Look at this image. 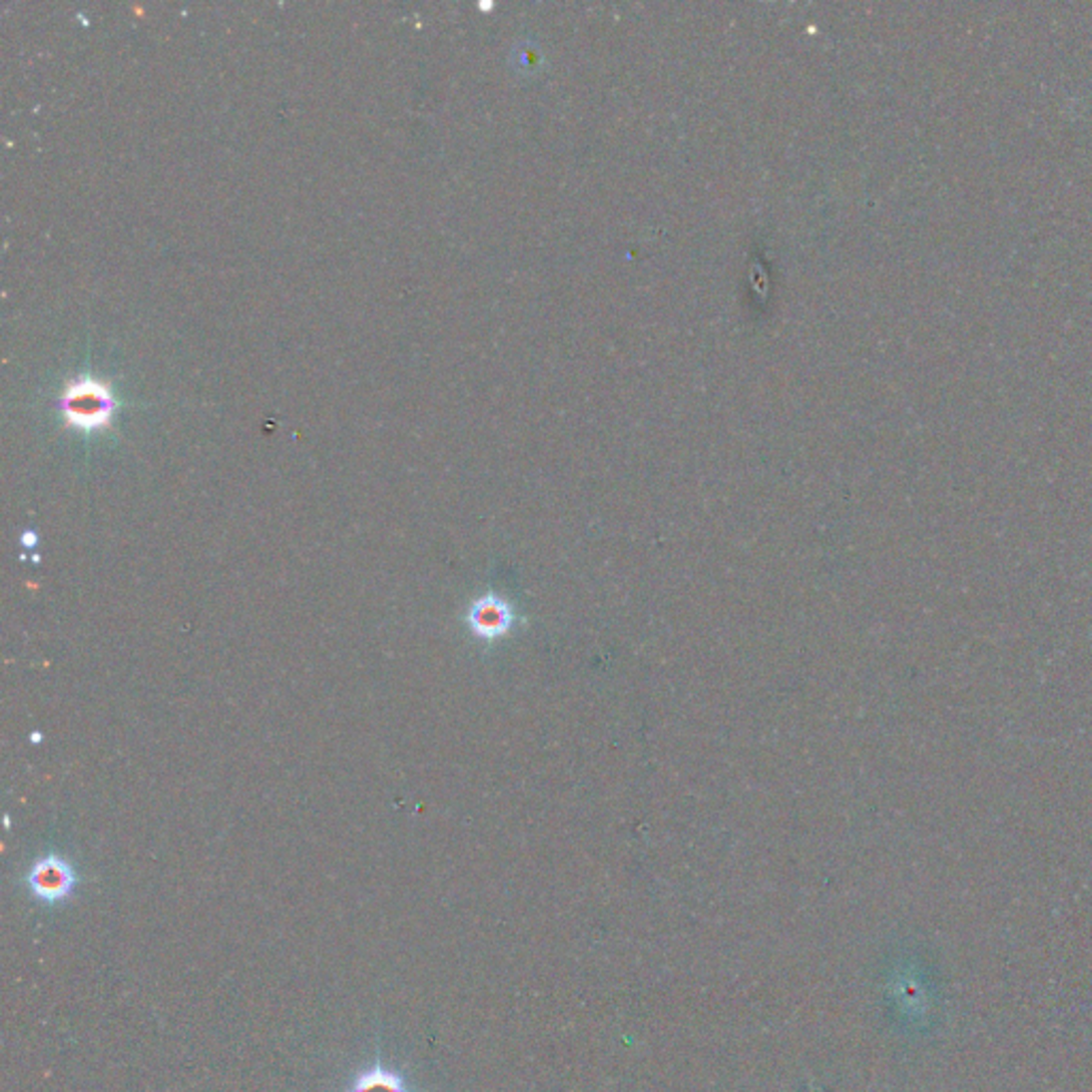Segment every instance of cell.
Returning a JSON list of instances; mask_svg holds the SVG:
<instances>
[{"label":"cell","instance_id":"6da1fadb","mask_svg":"<svg viewBox=\"0 0 1092 1092\" xmlns=\"http://www.w3.org/2000/svg\"><path fill=\"white\" fill-rule=\"evenodd\" d=\"M62 412L77 429H99L112 418L114 399L107 386L99 380L80 378L71 382L65 395H62Z\"/></svg>","mask_w":1092,"mask_h":1092},{"label":"cell","instance_id":"7a4b0ae2","mask_svg":"<svg viewBox=\"0 0 1092 1092\" xmlns=\"http://www.w3.org/2000/svg\"><path fill=\"white\" fill-rule=\"evenodd\" d=\"M26 887L33 898L43 904H60L69 900L80 883L75 866L58 853H45L30 864L26 872Z\"/></svg>","mask_w":1092,"mask_h":1092},{"label":"cell","instance_id":"3957f363","mask_svg":"<svg viewBox=\"0 0 1092 1092\" xmlns=\"http://www.w3.org/2000/svg\"><path fill=\"white\" fill-rule=\"evenodd\" d=\"M346 1092H418L405 1075L397 1069L384 1067L382 1063L369 1065L367 1069L358 1071L352 1082L348 1084Z\"/></svg>","mask_w":1092,"mask_h":1092},{"label":"cell","instance_id":"277c9868","mask_svg":"<svg viewBox=\"0 0 1092 1092\" xmlns=\"http://www.w3.org/2000/svg\"><path fill=\"white\" fill-rule=\"evenodd\" d=\"M467 621H470V628L476 636L495 638L502 632H506L508 628L510 623L508 606L493 596H487L472 606L470 615H467Z\"/></svg>","mask_w":1092,"mask_h":1092},{"label":"cell","instance_id":"5b68a950","mask_svg":"<svg viewBox=\"0 0 1092 1092\" xmlns=\"http://www.w3.org/2000/svg\"><path fill=\"white\" fill-rule=\"evenodd\" d=\"M20 542H22V546H28V549H33V546L37 544V534H35V532H26V534H22Z\"/></svg>","mask_w":1092,"mask_h":1092}]
</instances>
